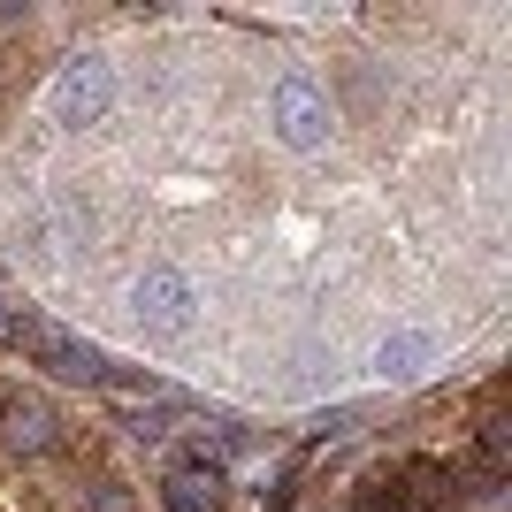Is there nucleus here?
<instances>
[{"instance_id":"5","label":"nucleus","mask_w":512,"mask_h":512,"mask_svg":"<svg viewBox=\"0 0 512 512\" xmlns=\"http://www.w3.org/2000/svg\"><path fill=\"white\" fill-rule=\"evenodd\" d=\"M276 138L291 153L329 146V100L314 92V77H283V85H276Z\"/></svg>"},{"instance_id":"2","label":"nucleus","mask_w":512,"mask_h":512,"mask_svg":"<svg viewBox=\"0 0 512 512\" xmlns=\"http://www.w3.org/2000/svg\"><path fill=\"white\" fill-rule=\"evenodd\" d=\"M107 107H115V69H107L100 54H77V62L54 77V123L85 130V123H100Z\"/></svg>"},{"instance_id":"4","label":"nucleus","mask_w":512,"mask_h":512,"mask_svg":"<svg viewBox=\"0 0 512 512\" xmlns=\"http://www.w3.org/2000/svg\"><path fill=\"white\" fill-rule=\"evenodd\" d=\"M62 444V413L31 398V390H8L0 398V451H16V459H46V451Z\"/></svg>"},{"instance_id":"12","label":"nucleus","mask_w":512,"mask_h":512,"mask_svg":"<svg viewBox=\"0 0 512 512\" xmlns=\"http://www.w3.org/2000/svg\"><path fill=\"white\" fill-rule=\"evenodd\" d=\"M352 428H360V406H337V413L314 421V436H352Z\"/></svg>"},{"instance_id":"1","label":"nucleus","mask_w":512,"mask_h":512,"mask_svg":"<svg viewBox=\"0 0 512 512\" xmlns=\"http://www.w3.org/2000/svg\"><path fill=\"white\" fill-rule=\"evenodd\" d=\"M8 344H23V352H31L39 367L69 375V383H100V375H107L100 344H85L77 329H62V321H46V314H31V321H8Z\"/></svg>"},{"instance_id":"13","label":"nucleus","mask_w":512,"mask_h":512,"mask_svg":"<svg viewBox=\"0 0 512 512\" xmlns=\"http://www.w3.org/2000/svg\"><path fill=\"white\" fill-rule=\"evenodd\" d=\"M0 337H8V314H0Z\"/></svg>"},{"instance_id":"9","label":"nucleus","mask_w":512,"mask_h":512,"mask_svg":"<svg viewBox=\"0 0 512 512\" xmlns=\"http://www.w3.org/2000/svg\"><path fill=\"white\" fill-rule=\"evenodd\" d=\"M505 467H512V421L482 413V474H505Z\"/></svg>"},{"instance_id":"11","label":"nucleus","mask_w":512,"mask_h":512,"mask_svg":"<svg viewBox=\"0 0 512 512\" xmlns=\"http://www.w3.org/2000/svg\"><path fill=\"white\" fill-rule=\"evenodd\" d=\"M85 512H138V497H130L123 482H100V490L85 497Z\"/></svg>"},{"instance_id":"7","label":"nucleus","mask_w":512,"mask_h":512,"mask_svg":"<svg viewBox=\"0 0 512 512\" xmlns=\"http://www.w3.org/2000/svg\"><path fill=\"white\" fill-rule=\"evenodd\" d=\"M214 490H222V474H214V467H199V459H184V467L169 474L161 505H169V512H214Z\"/></svg>"},{"instance_id":"3","label":"nucleus","mask_w":512,"mask_h":512,"mask_svg":"<svg viewBox=\"0 0 512 512\" xmlns=\"http://www.w3.org/2000/svg\"><path fill=\"white\" fill-rule=\"evenodd\" d=\"M130 306H138V329H153V337H184L192 329V283H184V268H146Z\"/></svg>"},{"instance_id":"10","label":"nucleus","mask_w":512,"mask_h":512,"mask_svg":"<svg viewBox=\"0 0 512 512\" xmlns=\"http://www.w3.org/2000/svg\"><path fill=\"white\" fill-rule=\"evenodd\" d=\"M352 512H413V505H406V490H398V482H367V490L352 497Z\"/></svg>"},{"instance_id":"8","label":"nucleus","mask_w":512,"mask_h":512,"mask_svg":"<svg viewBox=\"0 0 512 512\" xmlns=\"http://www.w3.org/2000/svg\"><path fill=\"white\" fill-rule=\"evenodd\" d=\"M428 352H436V337H428V329H390L383 352H375V367H383L390 383H398V375H421Z\"/></svg>"},{"instance_id":"6","label":"nucleus","mask_w":512,"mask_h":512,"mask_svg":"<svg viewBox=\"0 0 512 512\" xmlns=\"http://www.w3.org/2000/svg\"><path fill=\"white\" fill-rule=\"evenodd\" d=\"M398 490H406L413 512H451L459 505V474H451L444 459H406V467H398Z\"/></svg>"}]
</instances>
